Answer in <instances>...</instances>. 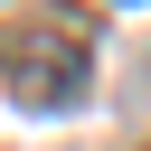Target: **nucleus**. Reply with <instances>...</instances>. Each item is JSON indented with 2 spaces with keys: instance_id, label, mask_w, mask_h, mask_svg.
Masks as SVG:
<instances>
[{
  "instance_id": "1",
  "label": "nucleus",
  "mask_w": 151,
  "mask_h": 151,
  "mask_svg": "<svg viewBox=\"0 0 151 151\" xmlns=\"http://www.w3.org/2000/svg\"><path fill=\"white\" fill-rule=\"evenodd\" d=\"M0 76L28 113H76L85 76H94V19L66 0H38L19 19H0Z\"/></svg>"
}]
</instances>
